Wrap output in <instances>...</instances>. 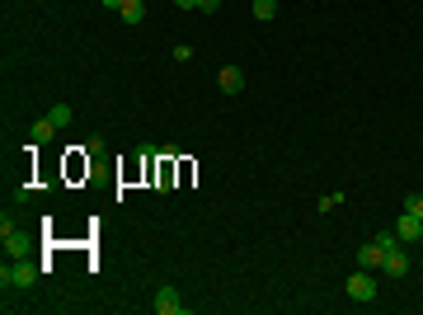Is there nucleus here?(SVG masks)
I'll return each instance as SVG.
<instances>
[{
  "mask_svg": "<svg viewBox=\"0 0 423 315\" xmlns=\"http://www.w3.org/2000/svg\"><path fill=\"white\" fill-rule=\"evenodd\" d=\"M174 5H179V10H198V0H174Z\"/></svg>",
  "mask_w": 423,
  "mask_h": 315,
  "instance_id": "obj_17",
  "label": "nucleus"
},
{
  "mask_svg": "<svg viewBox=\"0 0 423 315\" xmlns=\"http://www.w3.org/2000/svg\"><path fill=\"white\" fill-rule=\"evenodd\" d=\"M339 203H344V193H324V198H320V212H334Z\"/></svg>",
  "mask_w": 423,
  "mask_h": 315,
  "instance_id": "obj_15",
  "label": "nucleus"
},
{
  "mask_svg": "<svg viewBox=\"0 0 423 315\" xmlns=\"http://www.w3.org/2000/svg\"><path fill=\"white\" fill-rule=\"evenodd\" d=\"M0 240H5V259H24L28 250H33V240H28L24 231H14V226H5Z\"/></svg>",
  "mask_w": 423,
  "mask_h": 315,
  "instance_id": "obj_3",
  "label": "nucleus"
},
{
  "mask_svg": "<svg viewBox=\"0 0 423 315\" xmlns=\"http://www.w3.org/2000/svg\"><path fill=\"white\" fill-rule=\"evenodd\" d=\"M151 306H156V315H184V296H179L174 287H160Z\"/></svg>",
  "mask_w": 423,
  "mask_h": 315,
  "instance_id": "obj_5",
  "label": "nucleus"
},
{
  "mask_svg": "<svg viewBox=\"0 0 423 315\" xmlns=\"http://www.w3.org/2000/svg\"><path fill=\"white\" fill-rule=\"evenodd\" d=\"M381 273H386V278H404V273H409V254H404V245L386 254V268H381Z\"/></svg>",
  "mask_w": 423,
  "mask_h": 315,
  "instance_id": "obj_8",
  "label": "nucleus"
},
{
  "mask_svg": "<svg viewBox=\"0 0 423 315\" xmlns=\"http://www.w3.org/2000/svg\"><path fill=\"white\" fill-rule=\"evenodd\" d=\"M104 5H108V10H123V5H127V0H104Z\"/></svg>",
  "mask_w": 423,
  "mask_h": 315,
  "instance_id": "obj_18",
  "label": "nucleus"
},
{
  "mask_svg": "<svg viewBox=\"0 0 423 315\" xmlns=\"http://www.w3.org/2000/svg\"><path fill=\"white\" fill-rule=\"evenodd\" d=\"M33 278H38V263H24V259L0 268V283H5V287H33Z\"/></svg>",
  "mask_w": 423,
  "mask_h": 315,
  "instance_id": "obj_1",
  "label": "nucleus"
},
{
  "mask_svg": "<svg viewBox=\"0 0 423 315\" xmlns=\"http://www.w3.org/2000/svg\"><path fill=\"white\" fill-rule=\"evenodd\" d=\"M52 136H56L52 118H43V123H33V132H28V141H33V146H43V141H52Z\"/></svg>",
  "mask_w": 423,
  "mask_h": 315,
  "instance_id": "obj_10",
  "label": "nucleus"
},
{
  "mask_svg": "<svg viewBox=\"0 0 423 315\" xmlns=\"http://www.w3.org/2000/svg\"><path fill=\"white\" fill-rule=\"evenodd\" d=\"M48 118H52V128L61 132V128H71V118H76V108H71V104H52V108H48Z\"/></svg>",
  "mask_w": 423,
  "mask_h": 315,
  "instance_id": "obj_9",
  "label": "nucleus"
},
{
  "mask_svg": "<svg viewBox=\"0 0 423 315\" xmlns=\"http://www.w3.org/2000/svg\"><path fill=\"white\" fill-rule=\"evenodd\" d=\"M348 296L353 301H376V273H367V268H358V273H348Z\"/></svg>",
  "mask_w": 423,
  "mask_h": 315,
  "instance_id": "obj_2",
  "label": "nucleus"
},
{
  "mask_svg": "<svg viewBox=\"0 0 423 315\" xmlns=\"http://www.w3.org/2000/svg\"><path fill=\"white\" fill-rule=\"evenodd\" d=\"M198 10H203V14H216V10H221V0H198Z\"/></svg>",
  "mask_w": 423,
  "mask_h": 315,
  "instance_id": "obj_16",
  "label": "nucleus"
},
{
  "mask_svg": "<svg viewBox=\"0 0 423 315\" xmlns=\"http://www.w3.org/2000/svg\"><path fill=\"white\" fill-rule=\"evenodd\" d=\"M273 14H278V0H254V19H273Z\"/></svg>",
  "mask_w": 423,
  "mask_h": 315,
  "instance_id": "obj_12",
  "label": "nucleus"
},
{
  "mask_svg": "<svg viewBox=\"0 0 423 315\" xmlns=\"http://www.w3.org/2000/svg\"><path fill=\"white\" fill-rule=\"evenodd\" d=\"M376 245H381V250H386V254H391V250H400V245H404V240H400L395 231H381V236H376Z\"/></svg>",
  "mask_w": 423,
  "mask_h": 315,
  "instance_id": "obj_13",
  "label": "nucleus"
},
{
  "mask_svg": "<svg viewBox=\"0 0 423 315\" xmlns=\"http://www.w3.org/2000/svg\"><path fill=\"white\" fill-rule=\"evenodd\" d=\"M118 14H123V24H141V19H146V5H141V0H127Z\"/></svg>",
  "mask_w": 423,
  "mask_h": 315,
  "instance_id": "obj_11",
  "label": "nucleus"
},
{
  "mask_svg": "<svg viewBox=\"0 0 423 315\" xmlns=\"http://www.w3.org/2000/svg\"><path fill=\"white\" fill-rule=\"evenodd\" d=\"M216 85H221V94H240V90H245V71H240V66H221V71H216Z\"/></svg>",
  "mask_w": 423,
  "mask_h": 315,
  "instance_id": "obj_7",
  "label": "nucleus"
},
{
  "mask_svg": "<svg viewBox=\"0 0 423 315\" xmlns=\"http://www.w3.org/2000/svg\"><path fill=\"white\" fill-rule=\"evenodd\" d=\"M404 212H414V216H423V193H409V198H404Z\"/></svg>",
  "mask_w": 423,
  "mask_h": 315,
  "instance_id": "obj_14",
  "label": "nucleus"
},
{
  "mask_svg": "<svg viewBox=\"0 0 423 315\" xmlns=\"http://www.w3.org/2000/svg\"><path fill=\"white\" fill-rule=\"evenodd\" d=\"M358 268H367V273H381V268H386V250H381L376 240H367V245L358 250Z\"/></svg>",
  "mask_w": 423,
  "mask_h": 315,
  "instance_id": "obj_4",
  "label": "nucleus"
},
{
  "mask_svg": "<svg viewBox=\"0 0 423 315\" xmlns=\"http://www.w3.org/2000/svg\"><path fill=\"white\" fill-rule=\"evenodd\" d=\"M395 236L404 240V245H414V240H423V216H414V212H404L395 221Z\"/></svg>",
  "mask_w": 423,
  "mask_h": 315,
  "instance_id": "obj_6",
  "label": "nucleus"
}]
</instances>
